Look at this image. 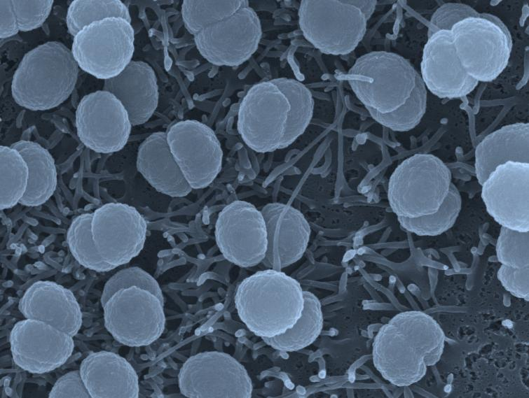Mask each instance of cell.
<instances>
[{
	"label": "cell",
	"instance_id": "obj_7",
	"mask_svg": "<svg viewBox=\"0 0 529 398\" xmlns=\"http://www.w3.org/2000/svg\"><path fill=\"white\" fill-rule=\"evenodd\" d=\"M450 169L432 154H415L404 160L388 183L390 206L397 217L418 218L436 212L446 197Z\"/></svg>",
	"mask_w": 529,
	"mask_h": 398
},
{
	"label": "cell",
	"instance_id": "obj_16",
	"mask_svg": "<svg viewBox=\"0 0 529 398\" xmlns=\"http://www.w3.org/2000/svg\"><path fill=\"white\" fill-rule=\"evenodd\" d=\"M76 126L79 139L87 148L111 153L125 145L132 125L121 101L102 90L81 99L76 111Z\"/></svg>",
	"mask_w": 529,
	"mask_h": 398
},
{
	"label": "cell",
	"instance_id": "obj_20",
	"mask_svg": "<svg viewBox=\"0 0 529 398\" xmlns=\"http://www.w3.org/2000/svg\"><path fill=\"white\" fill-rule=\"evenodd\" d=\"M267 233L263 264L281 271L301 258L310 239V227L303 215L289 204L270 203L261 210Z\"/></svg>",
	"mask_w": 529,
	"mask_h": 398
},
{
	"label": "cell",
	"instance_id": "obj_32",
	"mask_svg": "<svg viewBox=\"0 0 529 398\" xmlns=\"http://www.w3.org/2000/svg\"><path fill=\"white\" fill-rule=\"evenodd\" d=\"M529 232H519L501 227L496 243L499 262L509 267L521 269L529 266Z\"/></svg>",
	"mask_w": 529,
	"mask_h": 398
},
{
	"label": "cell",
	"instance_id": "obj_25",
	"mask_svg": "<svg viewBox=\"0 0 529 398\" xmlns=\"http://www.w3.org/2000/svg\"><path fill=\"white\" fill-rule=\"evenodd\" d=\"M529 164V124L507 125L487 135L475 150V173L482 185L500 165Z\"/></svg>",
	"mask_w": 529,
	"mask_h": 398
},
{
	"label": "cell",
	"instance_id": "obj_31",
	"mask_svg": "<svg viewBox=\"0 0 529 398\" xmlns=\"http://www.w3.org/2000/svg\"><path fill=\"white\" fill-rule=\"evenodd\" d=\"M121 17L131 22L127 6L119 0H74L67 10L66 22L74 36L83 27L108 17Z\"/></svg>",
	"mask_w": 529,
	"mask_h": 398
},
{
	"label": "cell",
	"instance_id": "obj_37",
	"mask_svg": "<svg viewBox=\"0 0 529 398\" xmlns=\"http://www.w3.org/2000/svg\"><path fill=\"white\" fill-rule=\"evenodd\" d=\"M48 397L90 398L91 396L83 383L80 370H74L67 372L55 382Z\"/></svg>",
	"mask_w": 529,
	"mask_h": 398
},
{
	"label": "cell",
	"instance_id": "obj_3",
	"mask_svg": "<svg viewBox=\"0 0 529 398\" xmlns=\"http://www.w3.org/2000/svg\"><path fill=\"white\" fill-rule=\"evenodd\" d=\"M444 341V331L432 317L419 311H404L376 334L373 363L385 380L397 386H408L439 362Z\"/></svg>",
	"mask_w": 529,
	"mask_h": 398
},
{
	"label": "cell",
	"instance_id": "obj_28",
	"mask_svg": "<svg viewBox=\"0 0 529 398\" xmlns=\"http://www.w3.org/2000/svg\"><path fill=\"white\" fill-rule=\"evenodd\" d=\"M247 6V0H184L181 15L186 29L195 36Z\"/></svg>",
	"mask_w": 529,
	"mask_h": 398
},
{
	"label": "cell",
	"instance_id": "obj_13",
	"mask_svg": "<svg viewBox=\"0 0 529 398\" xmlns=\"http://www.w3.org/2000/svg\"><path fill=\"white\" fill-rule=\"evenodd\" d=\"M215 238L224 257L240 266L261 262L267 248V233L262 213L253 204L236 200L219 213Z\"/></svg>",
	"mask_w": 529,
	"mask_h": 398
},
{
	"label": "cell",
	"instance_id": "obj_6",
	"mask_svg": "<svg viewBox=\"0 0 529 398\" xmlns=\"http://www.w3.org/2000/svg\"><path fill=\"white\" fill-rule=\"evenodd\" d=\"M375 0H303L298 22L304 37L324 54L350 53L362 40Z\"/></svg>",
	"mask_w": 529,
	"mask_h": 398
},
{
	"label": "cell",
	"instance_id": "obj_24",
	"mask_svg": "<svg viewBox=\"0 0 529 398\" xmlns=\"http://www.w3.org/2000/svg\"><path fill=\"white\" fill-rule=\"evenodd\" d=\"M137 168L149 183L163 194L180 197L192 190L170 150L167 133L155 132L141 143Z\"/></svg>",
	"mask_w": 529,
	"mask_h": 398
},
{
	"label": "cell",
	"instance_id": "obj_19",
	"mask_svg": "<svg viewBox=\"0 0 529 398\" xmlns=\"http://www.w3.org/2000/svg\"><path fill=\"white\" fill-rule=\"evenodd\" d=\"M420 69L426 88L441 99L463 97L479 83L462 65L451 31H441L428 38L423 48Z\"/></svg>",
	"mask_w": 529,
	"mask_h": 398
},
{
	"label": "cell",
	"instance_id": "obj_9",
	"mask_svg": "<svg viewBox=\"0 0 529 398\" xmlns=\"http://www.w3.org/2000/svg\"><path fill=\"white\" fill-rule=\"evenodd\" d=\"M101 304L105 327L121 344L149 346L165 329L164 299L144 287H121L101 297Z\"/></svg>",
	"mask_w": 529,
	"mask_h": 398
},
{
	"label": "cell",
	"instance_id": "obj_27",
	"mask_svg": "<svg viewBox=\"0 0 529 398\" xmlns=\"http://www.w3.org/2000/svg\"><path fill=\"white\" fill-rule=\"evenodd\" d=\"M303 309L298 320L283 334L262 338L267 345L281 352H294L310 346L319 336L323 327L321 303L311 292L303 291Z\"/></svg>",
	"mask_w": 529,
	"mask_h": 398
},
{
	"label": "cell",
	"instance_id": "obj_5",
	"mask_svg": "<svg viewBox=\"0 0 529 398\" xmlns=\"http://www.w3.org/2000/svg\"><path fill=\"white\" fill-rule=\"evenodd\" d=\"M78 65L62 43L48 41L27 52L15 70L12 96L32 111L55 108L70 96L77 81Z\"/></svg>",
	"mask_w": 529,
	"mask_h": 398
},
{
	"label": "cell",
	"instance_id": "obj_26",
	"mask_svg": "<svg viewBox=\"0 0 529 398\" xmlns=\"http://www.w3.org/2000/svg\"><path fill=\"white\" fill-rule=\"evenodd\" d=\"M25 160L29 171L26 192L19 204L38 206L53 194L57 183L54 159L48 150L38 143L21 140L11 145Z\"/></svg>",
	"mask_w": 529,
	"mask_h": 398
},
{
	"label": "cell",
	"instance_id": "obj_11",
	"mask_svg": "<svg viewBox=\"0 0 529 398\" xmlns=\"http://www.w3.org/2000/svg\"><path fill=\"white\" fill-rule=\"evenodd\" d=\"M134 29L121 17H108L83 27L74 36L71 53L78 66L99 78L118 76L132 61Z\"/></svg>",
	"mask_w": 529,
	"mask_h": 398
},
{
	"label": "cell",
	"instance_id": "obj_2",
	"mask_svg": "<svg viewBox=\"0 0 529 398\" xmlns=\"http://www.w3.org/2000/svg\"><path fill=\"white\" fill-rule=\"evenodd\" d=\"M314 99L301 82L277 78L254 85L242 99L238 130L252 150L269 152L291 145L307 129Z\"/></svg>",
	"mask_w": 529,
	"mask_h": 398
},
{
	"label": "cell",
	"instance_id": "obj_8",
	"mask_svg": "<svg viewBox=\"0 0 529 398\" xmlns=\"http://www.w3.org/2000/svg\"><path fill=\"white\" fill-rule=\"evenodd\" d=\"M146 220L133 206L111 202L92 213V258L89 269L111 271L128 263L142 250Z\"/></svg>",
	"mask_w": 529,
	"mask_h": 398
},
{
	"label": "cell",
	"instance_id": "obj_36",
	"mask_svg": "<svg viewBox=\"0 0 529 398\" xmlns=\"http://www.w3.org/2000/svg\"><path fill=\"white\" fill-rule=\"evenodd\" d=\"M528 266L516 269L502 264L497 271V278L511 294L528 300Z\"/></svg>",
	"mask_w": 529,
	"mask_h": 398
},
{
	"label": "cell",
	"instance_id": "obj_22",
	"mask_svg": "<svg viewBox=\"0 0 529 398\" xmlns=\"http://www.w3.org/2000/svg\"><path fill=\"white\" fill-rule=\"evenodd\" d=\"M79 370L92 398L139 397L135 370L124 357L115 353H92L82 360Z\"/></svg>",
	"mask_w": 529,
	"mask_h": 398
},
{
	"label": "cell",
	"instance_id": "obj_4",
	"mask_svg": "<svg viewBox=\"0 0 529 398\" xmlns=\"http://www.w3.org/2000/svg\"><path fill=\"white\" fill-rule=\"evenodd\" d=\"M235 304L240 320L255 335L273 337L293 327L304 306L300 283L281 271H257L238 286Z\"/></svg>",
	"mask_w": 529,
	"mask_h": 398
},
{
	"label": "cell",
	"instance_id": "obj_35",
	"mask_svg": "<svg viewBox=\"0 0 529 398\" xmlns=\"http://www.w3.org/2000/svg\"><path fill=\"white\" fill-rule=\"evenodd\" d=\"M479 13L469 5L460 3H446L433 13L427 30V38L441 31H451L460 21Z\"/></svg>",
	"mask_w": 529,
	"mask_h": 398
},
{
	"label": "cell",
	"instance_id": "obj_34",
	"mask_svg": "<svg viewBox=\"0 0 529 398\" xmlns=\"http://www.w3.org/2000/svg\"><path fill=\"white\" fill-rule=\"evenodd\" d=\"M133 285L144 287L164 299L157 280L148 272L137 266L121 269L112 276L105 283L101 297L109 295L121 287Z\"/></svg>",
	"mask_w": 529,
	"mask_h": 398
},
{
	"label": "cell",
	"instance_id": "obj_33",
	"mask_svg": "<svg viewBox=\"0 0 529 398\" xmlns=\"http://www.w3.org/2000/svg\"><path fill=\"white\" fill-rule=\"evenodd\" d=\"M19 31H28L42 25L48 17L53 0H13Z\"/></svg>",
	"mask_w": 529,
	"mask_h": 398
},
{
	"label": "cell",
	"instance_id": "obj_15",
	"mask_svg": "<svg viewBox=\"0 0 529 398\" xmlns=\"http://www.w3.org/2000/svg\"><path fill=\"white\" fill-rule=\"evenodd\" d=\"M262 35L260 19L249 6L194 36L196 48L209 62L237 66L258 48Z\"/></svg>",
	"mask_w": 529,
	"mask_h": 398
},
{
	"label": "cell",
	"instance_id": "obj_38",
	"mask_svg": "<svg viewBox=\"0 0 529 398\" xmlns=\"http://www.w3.org/2000/svg\"><path fill=\"white\" fill-rule=\"evenodd\" d=\"M0 13L1 38H6L15 35L19 31V29L12 1L1 0Z\"/></svg>",
	"mask_w": 529,
	"mask_h": 398
},
{
	"label": "cell",
	"instance_id": "obj_12",
	"mask_svg": "<svg viewBox=\"0 0 529 398\" xmlns=\"http://www.w3.org/2000/svg\"><path fill=\"white\" fill-rule=\"evenodd\" d=\"M181 393L189 398H249L252 383L244 366L231 355L205 351L190 357L178 374Z\"/></svg>",
	"mask_w": 529,
	"mask_h": 398
},
{
	"label": "cell",
	"instance_id": "obj_1",
	"mask_svg": "<svg viewBox=\"0 0 529 398\" xmlns=\"http://www.w3.org/2000/svg\"><path fill=\"white\" fill-rule=\"evenodd\" d=\"M346 79L371 116L395 132H408L421 121L427 88L421 76L404 57L372 51L357 59Z\"/></svg>",
	"mask_w": 529,
	"mask_h": 398
},
{
	"label": "cell",
	"instance_id": "obj_17",
	"mask_svg": "<svg viewBox=\"0 0 529 398\" xmlns=\"http://www.w3.org/2000/svg\"><path fill=\"white\" fill-rule=\"evenodd\" d=\"M9 341L16 365L38 374L64 364L74 348L71 335L45 322L29 318L15 324Z\"/></svg>",
	"mask_w": 529,
	"mask_h": 398
},
{
	"label": "cell",
	"instance_id": "obj_10",
	"mask_svg": "<svg viewBox=\"0 0 529 398\" xmlns=\"http://www.w3.org/2000/svg\"><path fill=\"white\" fill-rule=\"evenodd\" d=\"M451 34L462 65L479 83L492 82L507 67L512 39L497 17L479 13L457 23Z\"/></svg>",
	"mask_w": 529,
	"mask_h": 398
},
{
	"label": "cell",
	"instance_id": "obj_14",
	"mask_svg": "<svg viewBox=\"0 0 529 398\" xmlns=\"http://www.w3.org/2000/svg\"><path fill=\"white\" fill-rule=\"evenodd\" d=\"M170 150L192 188L210 185L221 169L223 152L214 131L202 122L186 120L167 132Z\"/></svg>",
	"mask_w": 529,
	"mask_h": 398
},
{
	"label": "cell",
	"instance_id": "obj_29",
	"mask_svg": "<svg viewBox=\"0 0 529 398\" xmlns=\"http://www.w3.org/2000/svg\"><path fill=\"white\" fill-rule=\"evenodd\" d=\"M461 208L460 194L452 183L446 197L436 212L418 218L397 217V220L403 229L418 236H438L453 226Z\"/></svg>",
	"mask_w": 529,
	"mask_h": 398
},
{
	"label": "cell",
	"instance_id": "obj_23",
	"mask_svg": "<svg viewBox=\"0 0 529 398\" xmlns=\"http://www.w3.org/2000/svg\"><path fill=\"white\" fill-rule=\"evenodd\" d=\"M103 90L111 92L126 110L132 126L147 122L158 104L154 70L142 61H131L116 76L104 80Z\"/></svg>",
	"mask_w": 529,
	"mask_h": 398
},
{
	"label": "cell",
	"instance_id": "obj_30",
	"mask_svg": "<svg viewBox=\"0 0 529 398\" xmlns=\"http://www.w3.org/2000/svg\"><path fill=\"white\" fill-rule=\"evenodd\" d=\"M1 211L13 207L23 197L27 187V164L20 152L11 146H0Z\"/></svg>",
	"mask_w": 529,
	"mask_h": 398
},
{
	"label": "cell",
	"instance_id": "obj_21",
	"mask_svg": "<svg viewBox=\"0 0 529 398\" xmlns=\"http://www.w3.org/2000/svg\"><path fill=\"white\" fill-rule=\"evenodd\" d=\"M25 318L38 320L74 336L82 325V313L73 292L50 280L33 283L19 301Z\"/></svg>",
	"mask_w": 529,
	"mask_h": 398
},
{
	"label": "cell",
	"instance_id": "obj_18",
	"mask_svg": "<svg viewBox=\"0 0 529 398\" xmlns=\"http://www.w3.org/2000/svg\"><path fill=\"white\" fill-rule=\"evenodd\" d=\"M488 214L501 227L529 232V164L498 166L481 185Z\"/></svg>",
	"mask_w": 529,
	"mask_h": 398
}]
</instances>
